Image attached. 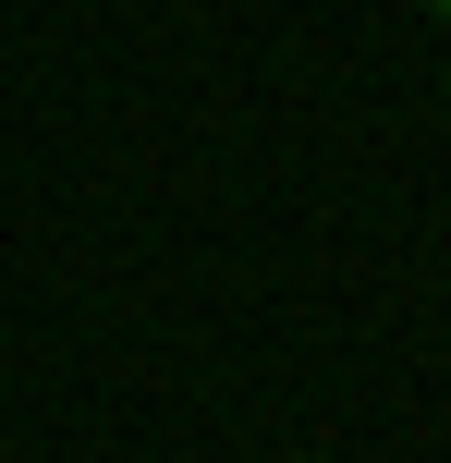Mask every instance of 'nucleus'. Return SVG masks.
Segmentation results:
<instances>
[{
	"mask_svg": "<svg viewBox=\"0 0 451 463\" xmlns=\"http://www.w3.org/2000/svg\"><path fill=\"white\" fill-rule=\"evenodd\" d=\"M428 13H451V0H428Z\"/></svg>",
	"mask_w": 451,
	"mask_h": 463,
	"instance_id": "1",
	"label": "nucleus"
}]
</instances>
